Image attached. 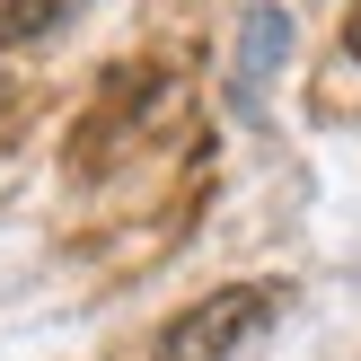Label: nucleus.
Returning a JSON list of instances; mask_svg holds the SVG:
<instances>
[{"label": "nucleus", "instance_id": "obj_1", "mask_svg": "<svg viewBox=\"0 0 361 361\" xmlns=\"http://www.w3.org/2000/svg\"><path fill=\"white\" fill-rule=\"evenodd\" d=\"M274 309H282V291H274V282H229V291L194 300L185 317H168L150 361H238L264 326H274Z\"/></svg>", "mask_w": 361, "mask_h": 361}, {"label": "nucleus", "instance_id": "obj_2", "mask_svg": "<svg viewBox=\"0 0 361 361\" xmlns=\"http://www.w3.org/2000/svg\"><path fill=\"white\" fill-rule=\"evenodd\" d=\"M282 53H291V18L264 0V9H247L238 18V106H256L264 97V80L282 71Z\"/></svg>", "mask_w": 361, "mask_h": 361}, {"label": "nucleus", "instance_id": "obj_3", "mask_svg": "<svg viewBox=\"0 0 361 361\" xmlns=\"http://www.w3.org/2000/svg\"><path fill=\"white\" fill-rule=\"evenodd\" d=\"M80 9H88V0H0V53H9V44H44V35H62Z\"/></svg>", "mask_w": 361, "mask_h": 361}, {"label": "nucleus", "instance_id": "obj_4", "mask_svg": "<svg viewBox=\"0 0 361 361\" xmlns=\"http://www.w3.org/2000/svg\"><path fill=\"white\" fill-rule=\"evenodd\" d=\"M344 53H353V62H361V9H353V27H344Z\"/></svg>", "mask_w": 361, "mask_h": 361}]
</instances>
